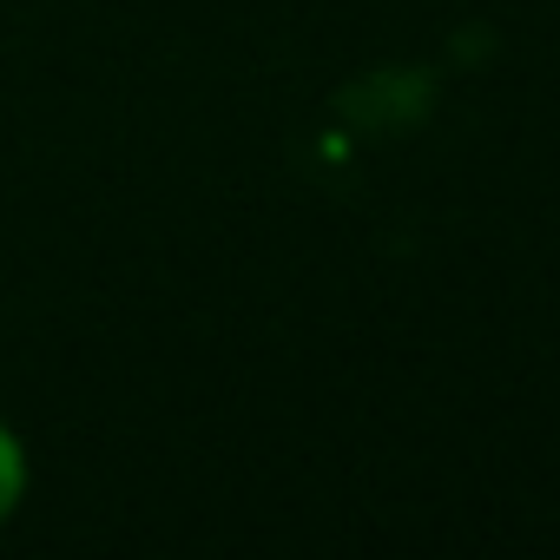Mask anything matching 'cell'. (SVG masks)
<instances>
[{
  "instance_id": "1",
  "label": "cell",
  "mask_w": 560,
  "mask_h": 560,
  "mask_svg": "<svg viewBox=\"0 0 560 560\" xmlns=\"http://www.w3.org/2000/svg\"><path fill=\"white\" fill-rule=\"evenodd\" d=\"M21 488H27V455H21V442H14L8 429H0V521L14 514Z\"/></svg>"
}]
</instances>
